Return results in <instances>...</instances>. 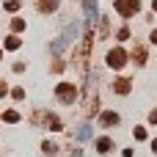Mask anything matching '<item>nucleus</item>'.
<instances>
[{
    "mask_svg": "<svg viewBox=\"0 0 157 157\" xmlns=\"http://www.w3.org/2000/svg\"><path fill=\"white\" fill-rule=\"evenodd\" d=\"M6 8H8V11H17V8H19V3H17V0H8V3H6Z\"/></svg>",
    "mask_w": 157,
    "mask_h": 157,
    "instance_id": "obj_14",
    "label": "nucleus"
},
{
    "mask_svg": "<svg viewBox=\"0 0 157 157\" xmlns=\"http://www.w3.org/2000/svg\"><path fill=\"white\" fill-rule=\"evenodd\" d=\"M86 11H88V19H97L99 14H97V3L94 0H86Z\"/></svg>",
    "mask_w": 157,
    "mask_h": 157,
    "instance_id": "obj_6",
    "label": "nucleus"
},
{
    "mask_svg": "<svg viewBox=\"0 0 157 157\" xmlns=\"http://www.w3.org/2000/svg\"><path fill=\"white\" fill-rule=\"evenodd\" d=\"M69 157H83V152H80V149H75V152H72Z\"/></svg>",
    "mask_w": 157,
    "mask_h": 157,
    "instance_id": "obj_16",
    "label": "nucleus"
},
{
    "mask_svg": "<svg viewBox=\"0 0 157 157\" xmlns=\"http://www.w3.org/2000/svg\"><path fill=\"white\" fill-rule=\"evenodd\" d=\"M97 149H99L102 155H105V152H110V149H113V144H110V138H99V141H97Z\"/></svg>",
    "mask_w": 157,
    "mask_h": 157,
    "instance_id": "obj_5",
    "label": "nucleus"
},
{
    "mask_svg": "<svg viewBox=\"0 0 157 157\" xmlns=\"http://www.w3.org/2000/svg\"><path fill=\"white\" fill-rule=\"evenodd\" d=\"M58 6V0H41V11H52Z\"/></svg>",
    "mask_w": 157,
    "mask_h": 157,
    "instance_id": "obj_10",
    "label": "nucleus"
},
{
    "mask_svg": "<svg viewBox=\"0 0 157 157\" xmlns=\"http://www.w3.org/2000/svg\"><path fill=\"white\" fill-rule=\"evenodd\" d=\"M17 119H19V116H17L14 110H8V113H6V121H17Z\"/></svg>",
    "mask_w": 157,
    "mask_h": 157,
    "instance_id": "obj_15",
    "label": "nucleus"
},
{
    "mask_svg": "<svg viewBox=\"0 0 157 157\" xmlns=\"http://www.w3.org/2000/svg\"><path fill=\"white\" fill-rule=\"evenodd\" d=\"M17 47H19V39L17 36H8L6 39V50H17Z\"/></svg>",
    "mask_w": 157,
    "mask_h": 157,
    "instance_id": "obj_9",
    "label": "nucleus"
},
{
    "mask_svg": "<svg viewBox=\"0 0 157 157\" xmlns=\"http://www.w3.org/2000/svg\"><path fill=\"white\" fill-rule=\"evenodd\" d=\"M41 149H44V152H47V155H55V152H58V146H55V144H50V141H47V144H44V146H41Z\"/></svg>",
    "mask_w": 157,
    "mask_h": 157,
    "instance_id": "obj_12",
    "label": "nucleus"
},
{
    "mask_svg": "<svg viewBox=\"0 0 157 157\" xmlns=\"http://www.w3.org/2000/svg\"><path fill=\"white\" fill-rule=\"evenodd\" d=\"M99 124H102V127H113V124H119V113H102V116H99Z\"/></svg>",
    "mask_w": 157,
    "mask_h": 157,
    "instance_id": "obj_4",
    "label": "nucleus"
},
{
    "mask_svg": "<svg viewBox=\"0 0 157 157\" xmlns=\"http://www.w3.org/2000/svg\"><path fill=\"white\" fill-rule=\"evenodd\" d=\"M152 41H155V44H157V30H155V33H152Z\"/></svg>",
    "mask_w": 157,
    "mask_h": 157,
    "instance_id": "obj_17",
    "label": "nucleus"
},
{
    "mask_svg": "<svg viewBox=\"0 0 157 157\" xmlns=\"http://www.w3.org/2000/svg\"><path fill=\"white\" fill-rule=\"evenodd\" d=\"M116 11L130 19L135 11H141V0H116Z\"/></svg>",
    "mask_w": 157,
    "mask_h": 157,
    "instance_id": "obj_2",
    "label": "nucleus"
},
{
    "mask_svg": "<svg viewBox=\"0 0 157 157\" xmlns=\"http://www.w3.org/2000/svg\"><path fill=\"white\" fill-rule=\"evenodd\" d=\"M124 63H127V52H124V50H110V52H108V66L121 69Z\"/></svg>",
    "mask_w": 157,
    "mask_h": 157,
    "instance_id": "obj_3",
    "label": "nucleus"
},
{
    "mask_svg": "<svg viewBox=\"0 0 157 157\" xmlns=\"http://www.w3.org/2000/svg\"><path fill=\"white\" fill-rule=\"evenodd\" d=\"M47 124H50V130H61V121L55 116H47Z\"/></svg>",
    "mask_w": 157,
    "mask_h": 157,
    "instance_id": "obj_11",
    "label": "nucleus"
},
{
    "mask_svg": "<svg viewBox=\"0 0 157 157\" xmlns=\"http://www.w3.org/2000/svg\"><path fill=\"white\" fill-rule=\"evenodd\" d=\"M116 91L119 94H127L130 91V80H116Z\"/></svg>",
    "mask_w": 157,
    "mask_h": 157,
    "instance_id": "obj_8",
    "label": "nucleus"
},
{
    "mask_svg": "<svg viewBox=\"0 0 157 157\" xmlns=\"http://www.w3.org/2000/svg\"><path fill=\"white\" fill-rule=\"evenodd\" d=\"M55 97H58L63 105H72V102H75V97H77V91H75V86H72V83H61V86L55 88Z\"/></svg>",
    "mask_w": 157,
    "mask_h": 157,
    "instance_id": "obj_1",
    "label": "nucleus"
},
{
    "mask_svg": "<svg viewBox=\"0 0 157 157\" xmlns=\"http://www.w3.org/2000/svg\"><path fill=\"white\" fill-rule=\"evenodd\" d=\"M152 149H155V152H157V141H152Z\"/></svg>",
    "mask_w": 157,
    "mask_h": 157,
    "instance_id": "obj_18",
    "label": "nucleus"
},
{
    "mask_svg": "<svg viewBox=\"0 0 157 157\" xmlns=\"http://www.w3.org/2000/svg\"><path fill=\"white\" fill-rule=\"evenodd\" d=\"M135 138L144 141V138H146V130H144V127H135Z\"/></svg>",
    "mask_w": 157,
    "mask_h": 157,
    "instance_id": "obj_13",
    "label": "nucleus"
},
{
    "mask_svg": "<svg viewBox=\"0 0 157 157\" xmlns=\"http://www.w3.org/2000/svg\"><path fill=\"white\" fill-rule=\"evenodd\" d=\"M77 138H80V141H88V138H91V127H88V124H83V127L77 130Z\"/></svg>",
    "mask_w": 157,
    "mask_h": 157,
    "instance_id": "obj_7",
    "label": "nucleus"
}]
</instances>
